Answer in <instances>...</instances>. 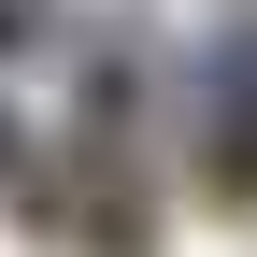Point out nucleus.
I'll use <instances>...</instances> for the list:
<instances>
[{"mask_svg":"<svg viewBox=\"0 0 257 257\" xmlns=\"http://www.w3.org/2000/svg\"><path fill=\"white\" fill-rule=\"evenodd\" d=\"M200 186L229 214H257V15L214 43V72H200Z\"/></svg>","mask_w":257,"mask_h":257,"instance_id":"obj_1","label":"nucleus"},{"mask_svg":"<svg viewBox=\"0 0 257 257\" xmlns=\"http://www.w3.org/2000/svg\"><path fill=\"white\" fill-rule=\"evenodd\" d=\"M15 172H29V128H15V114H0V186H15Z\"/></svg>","mask_w":257,"mask_h":257,"instance_id":"obj_3","label":"nucleus"},{"mask_svg":"<svg viewBox=\"0 0 257 257\" xmlns=\"http://www.w3.org/2000/svg\"><path fill=\"white\" fill-rule=\"evenodd\" d=\"M43 29H57V0H0V57H15V43H43Z\"/></svg>","mask_w":257,"mask_h":257,"instance_id":"obj_2","label":"nucleus"}]
</instances>
